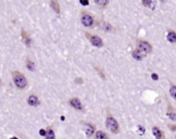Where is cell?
Instances as JSON below:
<instances>
[{
	"mask_svg": "<svg viewBox=\"0 0 176 139\" xmlns=\"http://www.w3.org/2000/svg\"><path fill=\"white\" fill-rule=\"evenodd\" d=\"M11 75H12L13 83L18 89L24 90L27 87V83H27V78L23 73H21L20 71H12Z\"/></svg>",
	"mask_w": 176,
	"mask_h": 139,
	"instance_id": "cell-1",
	"label": "cell"
},
{
	"mask_svg": "<svg viewBox=\"0 0 176 139\" xmlns=\"http://www.w3.org/2000/svg\"><path fill=\"white\" fill-rule=\"evenodd\" d=\"M106 128L111 132V133H114L117 134L119 132V126H118V123L117 121L111 115V114H108L107 117H106Z\"/></svg>",
	"mask_w": 176,
	"mask_h": 139,
	"instance_id": "cell-2",
	"label": "cell"
},
{
	"mask_svg": "<svg viewBox=\"0 0 176 139\" xmlns=\"http://www.w3.org/2000/svg\"><path fill=\"white\" fill-rule=\"evenodd\" d=\"M82 24L85 26V27H92L93 24H94V18L92 17V15H90L89 12L84 11L82 14Z\"/></svg>",
	"mask_w": 176,
	"mask_h": 139,
	"instance_id": "cell-3",
	"label": "cell"
},
{
	"mask_svg": "<svg viewBox=\"0 0 176 139\" xmlns=\"http://www.w3.org/2000/svg\"><path fill=\"white\" fill-rule=\"evenodd\" d=\"M86 35H87V37L89 38L90 42H91L94 47H96V48H102V47H103V40H102L101 37H99V36H97V35H92V34H89V33H87Z\"/></svg>",
	"mask_w": 176,
	"mask_h": 139,
	"instance_id": "cell-4",
	"label": "cell"
},
{
	"mask_svg": "<svg viewBox=\"0 0 176 139\" xmlns=\"http://www.w3.org/2000/svg\"><path fill=\"white\" fill-rule=\"evenodd\" d=\"M137 47H138V50L143 52L145 55L151 53V51H152V47L150 45V43L147 41H144V40H139L137 43Z\"/></svg>",
	"mask_w": 176,
	"mask_h": 139,
	"instance_id": "cell-5",
	"label": "cell"
},
{
	"mask_svg": "<svg viewBox=\"0 0 176 139\" xmlns=\"http://www.w3.org/2000/svg\"><path fill=\"white\" fill-rule=\"evenodd\" d=\"M69 105L71 106V107H73L74 109H76V110H83L84 109V106H83V104H82V102H80V100L78 99V98H76V97H74V98H71L70 100H69Z\"/></svg>",
	"mask_w": 176,
	"mask_h": 139,
	"instance_id": "cell-6",
	"label": "cell"
},
{
	"mask_svg": "<svg viewBox=\"0 0 176 139\" xmlns=\"http://www.w3.org/2000/svg\"><path fill=\"white\" fill-rule=\"evenodd\" d=\"M84 127H85V131H86L87 136H88V137L93 136V134L95 133V130H96L95 126L92 125V124H90V123H86V124H84Z\"/></svg>",
	"mask_w": 176,
	"mask_h": 139,
	"instance_id": "cell-7",
	"label": "cell"
},
{
	"mask_svg": "<svg viewBox=\"0 0 176 139\" xmlns=\"http://www.w3.org/2000/svg\"><path fill=\"white\" fill-rule=\"evenodd\" d=\"M28 104L30 106H38L40 104V101L38 99V97L36 95H30L28 97V100H27Z\"/></svg>",
	"mask_w": 176,
	"mask_h": 139,
	"instance_id": "cell-8",
	"label": "cell"
},
{
	"mask_svg": "<svg viewBox=\"0 0 176 139\" xmlns=\"http://www.w3.org/2000/svg\"><path fill=\"white\" fill-rule=\"evenodd\" d=\"M145 56L146 55H145L143 52H141V51L138 50V49H136V50H134V51L132 52V57H133L135 60H138V61L143 60V58H144Z\"/></svg>",
	"mask_w": 176,
	"mask_h": 139,
	"instance_id": "cell-9",
	"label": "cell"
},
{
	"mask_svg": "<svg viewBox=\"0 0 176 139\" xmlns=\"http://www.w3.org/2000/svg\"><path fill=\"white\" fill-rule=\"evenodd\" d=\"M152 134L154 135V137L157 139H164L165 138V135L163 133V131L161 129H159L158 127H153L152 128Z\"/></svg>",
	"mask_w": 176,
	"mask_h": 139,
	"instance_id": "cell-10",
	"label": "cell"
},
{
	"mask_svg": "<svg viewBox=\"0 0 176 139\" xmlns=\"http://www.w3.org/2000/svg\"><path fill=\"white\" fill-rule=\"evenodd\" d=\"M50 5L51 7L53 8V10L56 12V14H60L61 12V8H60V4H59L58 0H51L50 1Z\"/></svg>",
	"mask_w": 176,
	"mask_h": 139,
	"instance_id": "cell-11",
	"label": "cell"
},
{
	"mask_svg": "<svg viewBox=\"0 0 176 139\" xmlns=\"http://www.w3.org/2000/svg\"><path fill=\"white\" fill-rule=\"evenodd\" d=\"M22 39H23L24 43H25L27 47H30V45H31V38H30L28 33H27L24 29H22Z\"/></svg>",
	"mask_w": 176,
	"mask_h": 139,
	"instance_id": "cell-12",
	"label": "cell"
},
{
	"mask_svg": "<svg viewBox=\"0 0 176 139\" xmlns=\"http://www.w3.org/2000/svg\"><path fill=\"white\" fill-rule=\"evenodd\" d=\"M167 39L169 42L171 43H175L176 42V32L173 30H169L168 34H167Z\"/></svg>",
	"mask_w": 176,
	"mask_h": 139,
	"instance_id": "cell-13",
	"label": "cell"
},
{
	"mask_svg": "<svg viewBox=\"0 0 176 139\" xmlns=\"http://www.w3.org/2000/svg\"><path fill=\"white\" fill-rule=\"evenodd\" d=\"M95 138L96 139H108V135L104 132V131H97L96 134H95Z\"/></svg>",
	"mask_w": 176,
	"mask_h": 139,
	"instance_id": "cell-14",
	"label": "cell"
},
{
	"mask_svg": "<svg viewBox=\"0 0 176 139\" xmlns=\"http://www.w3.org/2000/svg\"><path fill=\"white\" fill-rule=\"evenodd\" d=\"M45 139H56V135H55V132L52 128H49L46 130V135H45Z\"/></svg>",
	"mask_w": 176,
	"mask_h": 139,
	"instance_id": "cell-15",
	"label": "cell"
},
{
	"mask_svg": "<svg viewBox=\"0 0 176 139\" xmlns=\"http://www.w3.org/2000/svg\"><path fill=\"white\" fill-rule=\"evenodd\" d=\"M26 66H27V68L29 69L30 71H34V70H35V64H34V62L31 61L30 59H27V60H26Z\"/></svg>",
	"mask_w": 176,
	"mask_h": 139,
	"instance_id": "cell-16",
	"label": "cell"
},
{
	"mask_svg": "<svg viewBox=\"0 0 176 139\" xmlns=\"http://www.w3.org/2000/svg\"><path fill=\"white\" fill-rule=\"evenodd\" d=\"M95 1V3L98 5V6H100V7H105L107 4H108V1L109 0H94Z\"/></svg>",
	"mask_w": 176,
	"mask_h": 139,
	"instance_id": "cell-17",
	"label": "cell"
},
{
	"mask_svg": "<svg viewBox=\"0 0 176 139\" xmlns=\"http://www.w3.org/2000/svg\"><path fill=\"white\" fill-rule=\"evenodd\" d=\"M170 95H171V97H173L174 99L176 100V85H171V88H170Z\"/></svg>",
	"mask_w": 176,
	"mask_h": 139,
	"instance_id": "cell-18",
	"label": "cell"
},
{
	"mask_svg": "<svg viewBox=\"0 0 176 139\" xmlns=\"http://www.w3.org/2000/svg\"><path fill=\"white\" fill-rule=\"evenodd\" d=\"M102 28H103V30H104V31H106V32H109V31H111V30H112V27H111L108 23H103Z\"/></svg>",
	"mask_w": 176,
	"mask_h": 139,
	"instance_id": "cell-19",
	"label": "cell"
},
{
	"mask_svg": "<svg viewBox=\"0 0 176 139\" xmlns=\"http://www.w3.org/2000/svg\"><path fill=\"white\" fill-rule=\"evenodd\" d=\"M168 116H169L170 120L176 121V112L175 111H169V112H168Z\"/></svg>",
	"mask_w": 176,
	"mask_h": 139,
	"instance_id": "cell-20",
	"label": "cell"
},
{
	"mask_svg": "<svg viewBox=\"0 0 176 139\" xmlns=\"http://www.w3.org/2000/svg\"><path fill=\"white\" fill-rule=\"evenodd\" d=\"M141 1H142V4L144 6H147V7H149L152 3V0H141Z\"/></svg>",
	"mask_w": 176,
	"mask_h": 139,
	"instance_id": "cell-21",
	"label": "cell"
},
{
	"mask_svg": "<svg viewBox=\"0 0 176 139\" xmlns=\"http://www.w3.org/2000/svg\"><path fill=\"white\" fill-rule=\"evenodd\" d=\"M39 135H40V136L45 137V135H46V130H44V129H40V130H39Z\"/></svg>",
	"mask_w": 176,
	"mask_h": 139,
	"instance_id": "cell-22",
	"label": "cell"
},
{
	"mask_svg": "<svg viewBox=\"0 0 176 139\" xmlns=\"http://www.w3.org/2000/svg\"><path fill=\"white\" fill-rule=\"evenodd\" d=\"M79 3L84 6H87V5H89L90 2H89V0H79Z\"/></svg>",
	"mask_w": 176,
	"mask_h": 139,
	"instance_id": "cell-23",
	"label": "cell"
},
{
	"mask_svg": "<svg viewBox=\"0 0 176 139\" xmlns=\"http://www.w3.org/2000/svg\"><path fill=\"white\" fill-rule=\"evenodd\" d=\"M151 78H152L153 81H158V80H159V76H158L157 73H152V74H151Z\"/></svg>",
	"mask_w": 176,
	"mask_h": 139,
	"instance_id": "cell-24",
	"label": "cell"
},
{
	"mask_svg": "<svg viewBox=\"0 0 176 139\" xmlns=\"http://www.w3.org/2000/svg\"><path fill=\"white\" fill-rule=\"evenodd\" d=\"M168 128H169V129H171L173 132H174V131H176V126H175V125H168Z\"/></svg>",
	"mask_w": 176,
	"mask_h": 139,
	"instance_id": "cell-25",
	"label": "cell"
},
{
	"mask_svg": "<svg viewBox=\"0 0 176 139\" xmlns=\"http://www.w3.org/2000/svg\"><path fill=\"white\" fill-rule=\"evenodd\" d=\"M75 83H83V80H82V78H76V80H75Z\"/></svg>",
	"mask_w": 176,
	"mask_h": 139,
	"instance_id": "cell-26",
	"label": "cell"
},
{
	"mask_svg": "<svg viewBox=\"0 0 176 139\" xmlns=\"http://www.w3.org/2000/svg\"><path fill=\"white\" fill-rule=\"evenodd\" d=\"M10 139H19V138H18V137H11Z\"/></svg>",
	"mask_w": 176,
	"mask_h": 139,
	"instance_id": "cell-27",
	"label": "cell"
},
{
	"mask_svg": "<svg viewBox=\"0 0 176 139\" xmlns=\"http://www.w3.org/2000/svg\"><path fill=\"white\" fill-rule=\"evenodd\" d=\"M0 84H1V81H0Z\"/></svg>",
	"mask_w": 176,
	"mask_h": 139,
	"instance_id": "cell-28",
	"label": "cell"
},
{
	"mask_svg": "<svg viewBox=\"0 0 176 139\" xmlns=\"http://www.w3.org/2000/svg\"><path fill=\"white\" fill-rule=\"evenodd\" d=\"M175 139H176V137H175Z\"/></svg>",
	"mask_w": 176,
	"mask_h": 139,
	"instance_id": "cell-29",
	"label": "cell"
}]
</instances>
